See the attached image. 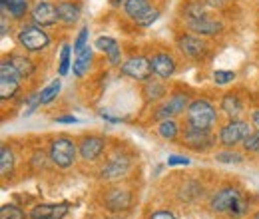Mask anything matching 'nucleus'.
I'll use <instances>...</instances> for the list:
<instances>
[{
  "label": "nucleus",
  "mask_w": 259,
  "mask_h": 219,
  "mask_svg": "<svg viewBox=\"0 0 259 219\" xmlns=\"http://www.w3.org/2000/svg\"><path fill=\"white\" fill-rule=\"evenodd\" d=\"M207 209L215 215H226L227 219H243L251 211V199L239 186L226 184L211 191Z\"/></svg>",
  "instance_id": "1"
},
{
  "label": "nucleus",
  "mask_w": 259,
  "mask_h": 219,
  "mask_svg": "<svg viewBox=\"0 0 259 219\" xmlns=\"http://www.w3.org/2000/svg\"><path fill=\"white\" fill-rule=\"evenodd\" d=\"M132 167H134V156L124 148H114L98 165L96 178L104 184H118L128 178Z\"/></svg>",
  "instance_id": "2"
},
{
  "label": "nucleus",
  "mask_w": 259,
  "mask_h": 219,
  "mask_svg": "<svg viewBox=\"0 0 259 219\" xmlns=\"http://www.w3.org/2000/svg\"><path fill=\"white\" fill-rule=\"evenodd\" d=\"M184 127L213 132L220 127V108H215L207 98H194L184 114Z\"/></svg>",
  "instance_id": "3"
},
{
  "label": "nucleus",
  "mask_w": 259,
  "mask_h": 219,
  "mask_svg": "<svg viewBox=\"0 0 259 219\" xmlns=\"http://www.w3.org/2000/svg\"><path fill=\"white\" fill-rule=\"evenodd\" d=\"M134 201H136L134 191L126 186H120V182L118 184H108L100 191V205L106 213H112V215L128 213L134 207Z\"/></svg>",
  "instance_id": "4"
},
{
  "label": "nucleus",
  "mask_w": 259,
  "mask_h": 219,
  "mask_svg": "<svg viewBox=\"0 0 259 219\" xmlns=\"http://www.w3.org/2000/svg\"><path fill=\"white\" fill-rule=\"evenodd\" d=\"M48 159L58 169H70L78 157V142L66 134H58L48 140Z\"/></svg>",
  "instance_id": "5"
},
{
  "label": "nucleus",
  "mask_w": 259,
  "mask_h": 219,
  "mask_svg": "<svg viewBox=\"0 0 259 219\" xmlns=\"http://www.w3.org/2000/svg\"><path fill=\"white\" fill-rule=\"evenodd\" d=\"M16 42L26 54H42L50 48L52 38L42 26L30 22V24H20L16 32Z\"/></svg>",
  "instance_id": "6"
},
{
  "label": "nucleus",
  "mask_w": 259,
  "mask_h": 219,
  "mask_svg": "<svg viewBox=\"0 0 259 219\" xmlns=\"http://www.w3.org/2000/svg\"><path fill=\"white\" fill-rule=\"evenodd\" d=\"M192 94L190 90H182V88H176V90H169V96L158 104V108L154 110L152 114V120L154 122H160V120H167V118H180L186 114L188 106L192 104Z\"/></svg>",
  "instance_id": "7"
},
{
  "label": "nucleus",
  "mask_w": 259,
  "mask_h": 219,
  "mask_svg": "<svg viewBox=\"0 0 259 219\" xmlns=\"http://www.w3.org/2000/svg\"><path fill=\"white\" fill-rule=\"evenodd\" d=\"M176 48L184 58L194 60V62H203L209 54L207 38L197 36L190 30H182L176 34Z\"/></svg>",
  "instance_id": "8"
},
{
  "label": "nucleus",
  "mask_w": 259,
  "mask_h": 219,
  "mask_svg": "<svg viewBox=\"0 0 259 219\" xmlns=\"http://www.w3.org/2000/svg\"><path fill=\"white\" fill-rule=\"evenodd\" d=\"M180 146L194 154H205L218 146V134H213L211 129L184 127L180 136Z\"/></svg>",
  "instance_id": "9"
},
{
  "label": "nucleus",
  "mask_w": 259,
  "mask_h": 219,
  "mask_svg": "<svg viewBox=\"0 0 259 219\" xmlns=\"http://www.w3.org/2000/svg\"><path fill=\"white\" fill-rule=\"evenodd\" d=\"M253 129V125L243 118L237 120H227L226 124L220 125L218 129V146L222 148H237L243 144V140L249 136V132Z\"/></svg>",
  "instance_id": "10"
},
{
  "label": "nucleus",
  "mask_w": 259,
  "mask_h": 219,
  "mask_svg": "<svg viewBox=\"0 0 259 219\" xmlns=\"http://www.w3.org/2000/svg\"><path fill=\"white\" fill-rule=\"evenodd\" d=\"M122 8L124 14L140 28H148L160 18V10L152 4V0H126Z\"/></svg>",
  "instance_id": "11"
},
{
  "label": "nucleus",
  "mask_w": 259,
  "mask_h": 219,
  "mask_svg": "<svg viewBox=\"0 0 259 219\" xmlns=\"http://www.w3.org/2000/svg\"><path fill=\"white\" fill-rule=\"evenodd\" d=\"M182 24H184L186 30L194 32L197 36H203V38H215V36H220L222 32L226 30L224 20L213 10H209V12L201 14V16L190 18V20H184Z\"/></svg>",
  "instance_id": "12"
},
{
  "label": "nucleus",
  "mask_w": 259,
  "mask_h": 219,
  "mask_svg": "<svg viewBox=\"0 0 259 219\" xmlns=\"http://www.w3.org/2000/svg\"><path fill=\"white\" fill-rule=\"evenodd\" d=\"M22 82L24 80L20 78L16 68L8 62V58L4 56L2 64H0V100L2 102L14 100L16 96L20 94V90H22Z\"/></svg>",
  "instance_id": "13"
},
{
  "label": "nucleus",
  "mask_w": 259,
  "mask_h": 219,
  "mask_svg": "<svg viewBox=\"0 0 259 219\" xmlns=\"http://www.w3.org/2000/svg\"><path fill=\"white\" fill-rule=\"evenodd\" d=\"M108 150V140L98 134H84L78 140V157L84 163H98Z\"/></svg>",
  "instance_id": "14"
},
{
  "label": "nucleus",
  "mask_w": 259,
  "mask_h": 219,
  "mask_svg": "<svg viewBox=\"0 0 259 219\" xmlns=\"http://www.w3.org/2000/svg\"><path fill=\"white\" fill-rule=\"evenodd\" d=\"M120 74L132 78L140 84L148 82L150 78H154V70H152V62H150V56H144V54H132L128 56L124 64L120 66Z\"/></svg>",
  "instance_id": "15"
},
{
  "label": "nucleus",
  "mask_w": 259,
  "mask_h": 219,
  "mask_svg": "<svg viewBox=\"0 0 259 219\" xmlns=\"http://www.w3.org/2000/svg\"><path fill=\"white\" fill-rule=\"evenodd\" d=\"M30 20H32L34 24L42 26V28H52V26L60 24L56 2H52V0H38V2H34L32 8H30Z\"/></svg>",
  "instance_id": "16"
},
{
  "label": "nucleus",
  "mask_w": 259,
  "mask_h": 219,
  "mask_svg": "<svg viewBox=\"0 0 259 219\" xmlns=\"http://www.w3.org/2000/svg\"><path fill=\"white\" fill-rule=\"evenodd\" d=\"M150 62H152V70H154V76L156 78L169 80L178 72V60L167 50H156V52H152L150 54Z\"/></svg>",
  "instance_id": "17"
},
{
  "label": "nucleus",
  "mask_w": 259,
  "mask_h": 219,
  "mask_svg": "<svg viewBox=\"0 0 259 219\" xmlns=\"http://www.w3.org/2000/svg\"><path fill=\"white\" fill-rule=\"evenodd\" d=\"M94 48L106 56V60H108V64L112 68H120L124 64L122 46H120V42L116 38H112V36H98L96 42H94Z\"/></svg>",
  "instance_id": "18"
},
{
  "label": "nucleus",
  "mask_w": 259,
  "mask_h": 219,
  "mask_svg": "<svg viewBox=\"0 0 259 219\" xmlns=\"http://www.w3.org/2000/svg\"><path fill=\"white\" fill-rule=\"evenodd\" d=\"M218 108H220V112L226 116L227 120H237L245 112V100L237 90H231V92H226L220 98V106Z\"/></svg>",
  "instance_id": "19"
},
{
  "label": "nucleus",
  "mask_w": 259,
  "mask_h": 219,
  "mask_svg": "<svg viewBox=\"0 0 259 219\" xmlns=\"http://www.w3.org/2000/svg\"><path fill=\"white\" fill-rule=\"evenodd\" d=\"M70 211V203H38L28 211V219H64Z\"/></svg>",
  "instance_id": "20"
},
{
  "label": "nucleus",
  "mask_w": 259,
  "mask_h": 219,
  "mask_svg": "<svg viewBox=\"0 0 259 219\" xmlns=\"http://www.w3.org/2000/svg\"><path fill=\"white\" fill-rule=\"evenodd\" d=\"M142 96L148 104H160L169 96V88H167V80L162 78H150L148 82L142 84Z\"/></svg>",
  "instance_id": "21"
},
{
  "label": "nucleus",
  "mask_w": 259,
  "mask_h": 219,
  "mask_svg": "<svg viewBox=\"0 0 259 219\" xmlns=\"http://www.w3.org/2000/svg\"><path fill=\"white\" fill-rule=\"evenodd\" d=\"M58 20L64 26H74L82 16V2L80 0H56Z\"/></svg>",
  "instance_id": "22"
},
{
  "label": "nucleus",
  "mask_w": 259,
  "mask_h": 219,
  "mask_svg": "<svg viewBox=\"0 0 259 219\" xmlns=\"http://www.w3.org/2000/svg\"><path fill=\"white\" fill-rule=\"evenodd\" d=\"M6 58H8V62L16 68V72L20 74V78H22L24 82L30 80L34 74H36V70H38L36 62H34L26 52H10Z\"/></svg>",
  "instance_id": "23"
},
{
  "label": "nucleus",
  "mask_w": 259,
  "mask_h": 219,
  "mask_svg": "<svg viewBox=\"0 0 259 219\" xmlns=\"http://www.w3.org/2000/svg\"><path fill=\"white\" fill-rule=\"evenodd\" d=\"M178 191H180V201L190 203V201L201 199L203 193H205V188L201 186V182L197 178H186V180H182Z\"/></svg>",
  "instance_id": "24"
},
{
  "label": "nucleus",
  "mask_w": 259,
  "mask_h": 219,
  "mask_svg": "<svg viewBox=\"0 0 259 219\" xmlns=\"http://www.w3.org/2000/svg\"><path fill=\"white\" fill-rule=\"evenodd\" d=\"M92 64H94V48L92 46H86L84 50L76 52V58L72 62V74L76 78H84L90 72Z\"/></svg>",
  "instance_id": "25"
},
{
  "label": "nucleus",
  "mask_w": 259,
  "mask_h": 219,
  "mask_svg": "<svg viewBox=\"0 0 259 219\" xmlns=\"http://www.w3.org/2000/svg\"><path fill=\"white\" fill-rule=\"evenodd\" d=\"M182 124L176 120V118H167V120H160L156 122V134L165 140V142H180V136H182Z\"/></svg>",
  "instance_id": "26"
},
{
  "label": "nucleus",
  "mask_w": 259,
  "mask_h": 219,
  "mask_svg": "<svg viewBox=\"0 0 259 219\" xmlns=\"http://www.w3.org/2000/svg\"><path fill=\"white\" fill-rule=\"evenodd\" d=\"M16 171V154L12 150V146L2 144L0 146V176L2 180H10Z\"/></svg>",
  "instance_id": "27"
},
{
  "label": "nucleus",
  "mask_w": 259,
  "mask_h": 219,
  "mask_svg": "<svg viewBox=\"0 0 259 219\" xmlns=\"http://www.w3.org/2000/svg\"><path fill=\"white\" fill-rule=\"evenodd\" d=\"M30 0H6V4L2 6V12H8V16L16 22L24 20L26 16H30Z\"/></svg>",
  "instance_id": "28"
},
{
  "label": "nucleus",
  "mask_w": 259,
  "mask_h": 219,
  "mask_svg": "<svg viewBox=\"0 0 259 219\" xmlns=\"http://www.w3.org/2000/svg\"><path fill=\"white\" fill-rule=\"evenodd\" d=\"M245 156H247L245 152H237L235 148H222V150H218L213 154V159L220 161V163H233V165H237V163L245 161Z\"/></svg>",
  "instance_id": "29"
},
{
  "label": "nucleus",
  "mask_w": 259,
  "mask_h": 219,
  "mask_svg": "<svg viewBox=\"0 0 259 219\" xmlns=\"http://www.w3.org/2000/svg\"><path fill=\"white\" fill-rule=\"evenodd\" d=\"M60 90H62V80H60V78H56V80H52L48 86H44V88L40 90V96H42V106L52 104V102L58 98Z\"/></svg>",
  "instance_id": "30"
},
{
  "label": "nucleus",
  "mask_w": 259,
  "mask_h": 219,
  "mask_svg": "<svg viewBox=\"0 0 259 219\" xmlns=\"http://www.w3.org/2000/svg\"><path fill=\"white\" fill-rule=\"evenodd\" d=\"M72 44H62V48H60V56H58V74H60V78H64L66 74L70 72V68H72Z\"/></svg>",
  "instance_id": "31"
},
{
  "label": "nucleus",
  "mask_w": 259,
  "mask_h": 219,
  "mask_svg": "<svg viewBox=\"0 0 259 219\" xmlns=\"http://www.w3.org/2000/svg\"><path fill=\"white\" fill-rule=\"evenodd\" d=\"M0 219H28V213L14 203H4L0 207Z\"/></svg>",
  "instance_id": "32"
},
{
  "label": "nucleus",
  "mask_w": 259,
  "mask_h": 219,
  "mask_svg": "<svg viewBox=\"0 0 259 219\" xmlns=\"http://www.w3.org/2000/svg\"><path fill=\"white\" fill-rule=\"evenodd\" d=\"M241 148H243V152H245L247 156H257L259 154V129H251V132H249V136L243 140Z\"/></svg>",
  "instance_id": "33"
},
{
  "label": "nucleus",
  "mask_w": 259,
  "mask_h": 219,
  "mask_svg": "<svg viewBox=\"0 0 259 219\" xmlns=\"http://www.w3.org/2000/svg\"><path fill=\"white\" fill-rule=\"evenodd\" d=\"M40 106H42V96H40V90H38V92H30L28 96H24V116L34 114Z\"/></svg>",
  "instance_id": "34"
},
{
  "label": "nucleus",
  "mask_w": 259,
  "mask_h": 219,
  "mask_svg": "<svg viewBox=\"0 0 259 219\" xmlns=\"http://www.w3.org/2000/svg\"><path fill=\"white\" fill-rule=\"evenodd\" d=\"M88 38H90V28H88V24H86V26H82V28H80V32L76 34V38H74V42H72L74 52L84 50V48L88 46Z\"/></svg>",
  "instance_id": "35"
},
{
  "label": "nucleus",
  "mask_w": 259,
  "mask_h": 219,
  "mask_svg": "<svg viewBox=\"0 0 259 219\" xmlns=\"http://www.w3.org/2000/svg\"><path fill=\"white\" fill-rule=\"evenodd\" d=\"M211 78H213V82L218 86H227V84L235 82V72H231V70H215L211 74Z\"/></svg>",
  "instance_id": "36"
},
{
  "label": "nucleus",
  "mask_w": 259,
  "mask_h": 219,
  "mask_svg": "<svg viewBox=\"0 0 259 219\" xmlns=\"http://www.w3.org/2000/svg\"><path fill=\"white\" fill-rule=\"evenodd\" d=\"M50 159H48V154H44L42 150H36L30 159H28V165H30V169L34 171H40V169H44V165L48 163Z\"/></svg>",
  "instance_id": "37"
},
{
  "label": "nucleus",
  "mask_w": 259,
  "mask_h": 219,
  "mask_svg": "<svg viewBox=\"0 0 259 219\" xmlns=\"http://www.w3.org/2000/svg\"><path fill=\"white\" fill-rule=\"evenodd\" d=\"M169 167H178V165H190L192 163V159L188 156H178V154H174V156L167 157V161H165Z\"/></svg>",
  "instance_id": "38"
},
{
  "label": "nucleus",
  "mask_w": 259,
  "mask_h": 219,
  "mask_svg": "<svg viewBox=\"0 0 259 219\" xmlns=\"http://www.w3.org/2000/svg\"><path fill=\"white\" fill-rule=\"evenodd\" d=\"M148 219H178L169 209H156V211H152Z\"/></svg>",
  "instance_id": "39"
},
{
  "label": "nucleus",
  "mask_w": 259,
  "mask_h": 219,
  "mask_svg": "<svg viewBox=\"0 0 259 219\" xmlns=\"http://www.w3.org/2000/svg\"><path fill=\"white\" fill-rule=\"evenodd\" d=\"M54 122H56V124H78L80 120H78L76 116H56Z\"/></svg>",
  "instance_id": "40"
},
{
  "label": "nucleus",
  "mask_w": 259,
  "mask_h": 219,
  "mask_svg": "<svg viewBox=\"0 0 259 219\" xmlns=\"http://www.w3.org/2000/svg\"><path fill=\"white\" fill-rule=\"evenodd\" d=\"M249 124L253 125V129H259V108H255L249 116Z\"/></svg>",
  "instance_id": "41"
},
{
  "label": "nucleus",
  "mask_w": 259,
  "mask_h": 219,
  "mask_svg": "<svg viewBox=\"0 0 259 219\" xmlns=\"http://www.w3.org/2000/svg\"><path fill=\"white\" fill-rule=\"evenodd\" d=\"M0 26H2V36L10 34V24L6 22V12H2V18H0Z\"/></svg>",
  "instance_id": "42"
},
{
  "label": "nucleus",
  "mask_w": 259,
  "mask_h": 219,
  "mask_svg": "<svg viewBox=\"0 0 259 219\" xmlns=\"http://www.w3.org/2000/svg\"><path fill=\"white\" fill-rule=\"evenodd\" d=\"M108 2H110L114 8H118V6H124V2H126V0H108Z\"/></svg>",
  "instance_id": "43"
},
{
  "label": "nucleus",
  "mask_w": 259,
  "mask_h": 219,
  "mask_svg": "<svg viewBox=\"0 0 259 219\" xmlns=\"http://www.w3.org/2000/svg\"><path fill=\"white\" fill-rule=\"evenodd\" d=\"M104 219H124L122 215H112V213H108V217H104Z\"/></svg>",
  "instance_id": "44"
},
{
  "label": "nucleus",
  "mask_w": 259,
  "mask_h": 219,
  "mask_svg": "<svg viewBox=\"0 0 259 219\" xmlns=\"http://www.w3.org/2000/svg\"><path fill=\"white\" fill-rule=\"evenodd\" d=\"M251 219H259V209L255 211V213H253V215H251Z\"/></svg>",
  "instance_id": "45"
},
{
  "label": "nucleus",
  "mask_w": 259,
  "mask_h": 219,
  "mask_svg": "<svg viewBox=\"0 0 259 219\" xmlns=\"http://www.w3.org/2000/svg\"><path fill=\"white\" fill-rule=\"evenodd\" d=\"M6 4V0H0V6H4Z\"/></svg>",
  "instance_id": "46"
},
{
  "label": "nucleus",
  "mask_w": 259,
  "mask_h": 219,
  "mask_svg": "<svg viewBox=\"0 0 259 219\" xmlns=\"http://www.w3.org/2000/svg\"><path fill=\"white\" fill-rule=\"evenodd\" d=\"M220 2H227V0H220Z\"/></svg>",
  "instance_id": "47"
},
{
  "label": "nucleus",
  "mask_w": 259,
  "mask_h": 219,
  "mask_svg": "<svg viewBox=\"0 0 259 219\" xmlns=\"http://www.w3.org/2000/svg\"><path fill=\"white\" fill-rule=\"evenodd\" d=\"M257 6H259V0H257Z\"/></svg>",
  "instance_id": "48"
}]
</instances>
